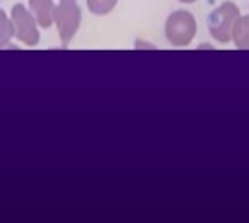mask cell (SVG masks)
I'll return each mask as SVG.
<instances>
[{
	"instance_id": "1",
	"label": "cell",
	"mask_w": 249,
	"mask_h": 223,
	"mask_svg": "<svg viewBox=\"0 0 249 223\" xmlns=\"http://www.w3.org/2000/svg\"><path fill=\"white\" fill-rule=\"evenodd\" d=\"M197 34L196 17L186 10L173 11L166 21V37L173 47H188Z\"/></svg>"
},
{
	"instance_id": "2",
	"label": "cell",
	"mask_w": 249,
	"mask_h": 223,
	"mask_svg": "<svg viewBox=\"0 0 249 223\" xmlns=\"http://www.w3.org/2000/svg\"><path fill=\"white\" fill-rule=\"evenodd\" d=\"M52 22L56 24V30L60 34L63 45H69L82 22V11L76 0H60V4L54 6Z\"/></svg>"
},
{
	"instance_id": "3",
	"label": "cell",
	"mask_w": 249,
	"mask_h": 223,
	"mask_svg": "<svg viewBox=\"0 0 249 223\" xmlns=\"http://www.w3.org/2000/svg\"><path fill=\"white\" fill-rule=\"evenodd\" d=\"M240 10L234 2H223L208 15V32L218 43H229Z\"/></svg>"
},
{
	"instance_id": "4",
	"label": "cell",
	"mask_w": 249,
	"mask_h": 223,
	"mask_svg": "<svg viewBox=\"0 0 249 223\" xmlns=\"http://www.w3.org/2000/svg\"><path fill=\"white\" fill-rule=\"evenodd\" d=\"M10 19L13 24V37H17L26 47H36L39 43V26L24 4H15L11 8Z\"/></svg>"
},
{
	"instance_id": "5",
	"label": "cell",
	"mask_w": 249,
	"mask_h": 223,
	"mask_svg": "<svg viewBox=\"0 0 249 223\" xmlns=\"http://www.w3.org/2000/svg\"><path fill=\"white\" fill-rule=\"evenodd\" d=\"M30 6V13L34 15V19L37 22V26L41 28H51L52 17H54V2L52 0H28Z\"/></svg>"
},
{
	"instance_id": "6",
	"label": "cell",
	"mask_w": 249,
	"mask_h": 223,
	"mask_svg": "<svg viewBox=\"0 0 249 223\" xmlns=\"http://www.w3.org/2000/svg\"><path fill=\"white\" fill-rule=\"evenodd\" d=\"M231 39L234 41L236 49L240 51H249V15H240L234 26H232V34Z\"/></svg>"
},
{
	"instance_id": "7",
	"label": "cell",
	"mask_w": 249,
	"mask_h": 223,
	"mask_svg": "<svg viewBox=\"0 0 249 223\" xmlns=\"http://www.w3.org/2000/svg\"><path fill=\"white\" fill-rule=\"evenodd\" d=\"M11 39H13V24H11V19L8 17L6 11L0 10V49L8 47Z\"/></svg>"
},
{
	"instance_id": "8",
	"label": "cell",
	"mask_w": 249,
	"mask_h": 223,
	"mask_svg": "<svg viewBox=\"0 0 249 223\" xmlns=\"http://www.w3.org/2000/svg\"><path fill=\"white\" fill-rule=\"evenodd\" d=\"M86 4L93 15H108L117 6V0H86Z\"/></svg>"
},
{
	"instance_id": "9",
	"label": "cell",
	"mask_w": 249,
	"mask_h": 223,
	"mask_svg": "<svg viewBox=\"0 0 249 223\" xmlns=\"http://www.w3.org/2000/svg\"><path fill=\"white\" fill-rule=\"evenodd\" d=\"M178 2H182V4H194V2H197V0H178Z\"/></svg>"
}]
</instances>
